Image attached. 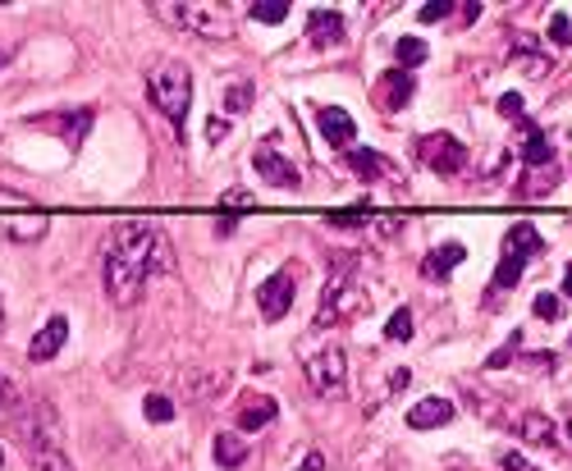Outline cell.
Here are the masks:
<instances>
[{"label": "cell", "instance_id": "24", "mask_svg": "<svg viewBox=\"0 0 572 471\" xmlns=\"http://www.w3.org/2000/svg\"><path fill=\"white\" fill-rule=\"evenodd\" d=\"M247 14H252L256 23H284L293 10L284 5V0H252V5H247Z\"/></svg>", "mask_w": 572, "mask_h": 471}, {"label": "cell", "instance_id": "14", "mask_svg": "<svg viewBox=\"0 0 572 471\" xmlns=\"http://www.w3.org/2000/svg\"><path fill=\"white\" fill-rule=\"evenodd\" d=\"M339 37H344V14L339 10H311V23H307L311 46H335Z\"/></svg>", "mask_w": 572, "mask_h": 471}, {"label": "cell", "instance_id": "29", "mask_svg": "<svg viewBox=\"0 0 572 471\" xmlns=\"http://www.w3.org/2000/svg\"><path fill=\"white\" fill-rule=\"evenodd\" d=\"M517 280H523V261L504 256V261H499V271H495V289H513Z\"/></svg>", "mask_w": 572, "mask_h": 471}, {"label": "cell", "instance_id": "32", "mask_svg": "<svg viewBox=\"0 0 572 471\" xmlns=\"http://www.w3.org/2000/svg\"><path fill=\"white\" fill-rule=\"evenodd\" d=\"M444 14H453L449 0H440V5H422V14H417V19H422V23H440Z\"/></svg>", "mask_w": 572, "mask_h": 471}, {"label": "cell", "instance_id": "4", "mask_svg": "<svg viewBox=\"0 0 572 471\" xmlns=\"http://www.w3.org/2000/svg\"><path fill=\"white\" fill-rule=\"evenodd\" d=\"M302 376H307L311 394H321V398H344V389H348V357H344V348H321V352H311L307 366H302Z\"/></svg>", "mask_w": 572, "mask_h": 471}, {"label": "cell", "instance_id": "42", "mask_svg": "<svg viewBox=\"0 0 572 471\" xmlns=\"http://www.w3.org/2000/svg\"><path fill=\"white\" fill-rule=\"evenodd\" d=\"M5 65H10V50H5V46H0V69H5Z\"/></svg>", "mask_w": 572, "mask_h": 471}, {"label": "cell", "instance_id": "9", "mask_svg": "<svg viewBox=\"0 0 572 471\" xmlns=\"http://www.w3.org/2000/svg\"><path fill=\"white\" fill-rule=\"evenodd\" d=\"M252 165H256V174H262L266 183H275V188H298L302 183V174H298V165L293 161H284L280 151H271V147H262L252 156Z\"/></svg>", "mask_w": 572, "mask_h": 471}, {"label": "cell", "instance_id": "6", "mask_svg": "<svg viewBox=\"0 0 572 471\" xmlns=\"http://www.w3.org/2000/svg\"><path fill=\"white\" fill-rule=\"evenodd\" d=\"M46 211L28 206L19 192H0V234L14 238V243H37L46 234Z\"/></svg>", "mask_w": 572, "mask_h": 471}, {"label": "cell", "instance_id": "10", "mask_svg": "<svg viewBox=\"0 0 572 471\" xmlns=\"http://www.w3.org/2000/svg\"><path fill=\"white\" fill-rule=\"evenodd\" d=\"M275 398L271 394H243L238 403V435H252V431H266L275 422Z\"/></svg>", "mask_w": 572, "mask_h": 471}, {"label": "cell", "instance_id": "28", "mask_svg": "<svg viewBox=\"0 0 572 471\" xmlns=\"http://www.w3.org/2000/svg\"><path fill=\"white\" fill-rule=\"evenodd\" d=\"M532 307H536L541 321H559V316H563V298H559V293H536Z\"/></svg>", "mask_w": 572, "mask_h": 471}, {"label": "cell", "instance_id": "21", "mask_svg": "<svg viewBox=\"0 0 572 471\" xmlns=\"http://www.w3.org/2000/svg\"><path fill=\"white\" fill-rule=\"evenodd\" d=\"M523 133H527V147H523L527 165H554V147H550V138H545L536 124H523Z\"/></svg>", "mask_w": 572, "mask_h": 471}, {"label": "cell", "instance_id": "20", "mask_svg": "<svg viewBox=\"0 0 572 471\" xmlns=\"http://www.w3.org/2000/svg\"><path fill=\"white\" fill-rule=\"evenodd\" d=\"M559 183V165H527V174H523V183H517V192L523 197H541V192H550Z\"/></svg>", "mask_w": 572, "mask_h": 471}, {"label": "cell", "instance_id": "37", "mask_svg": "<svg viewBox=\"0 0 572 471\" xmlns=\"http://www.w3.org/2000/svg\"><path fill=\"white\" fill-rule=\"evenodd\" d=\"M330 225H362V211H335Z\"/></svg>", "mask_w": 572, "mask_h": 471}, {"label": "cell", "instance_id": "1", "mask_svg": "<svg viewBox=\"0 0 572 471\" xmlns=\"http://www.w3.org/2000/svg\"><path fill=\"white\" fill-rule=\"evenodd\" d=\"M170 271V243L165 234L147 225V220H124L111 238L106 252H101V280H106V293L115 307H133L147 293L151 275Z\"/></svg>", "mask_w": 572, "mask_h": 471}, {"label": "cell", "instance_id": "40", "mask_svg": "<svg viewBox=\"0 0 572 471\" xmlns=\"http://www.w3.org/2000/svg\"><path fill=\"white\" fill-rule=\"evenodd\" d=\"M321 467H326V458H321V453H311V458L302 462V471H321Z\"/></svg>", "mask_w": 572, "mask_h": 471}, {"label": "cell", "instance_id": "11", "mask_svg": "<svg viewBox=\"0 0 572 471\" xmlns=\"http://www.w3.org/2000/svg\"><path fill=\"white\" fill-rule=\"evenodd\" d=\"M412 87H417V83H412L403 69L380 74V83H376V106H380V111H389V115H398V111L407 106V101H412Z\"/></svg>", "mask_w": 572, "mask_h": 471}, {"label": "cell", "instance_id": "8", "mask_svg": "<svg viewBox=\"0 0 572 471\" xmlns=\"http://www.w3.org/2000/svg\"><path fill=\"white\" fill-rule=\"evenodd\" d=\"M293 293H298V266H284L256 284V307H262L266 321H284V311L293 307Z\"/></svg>", "mask_w": 572, "mask_h": 471}, {"label": "cell", "instance_id": "36", "mask_svg": "<svg viewBox=\"0 0 572 471\" xmlns=\"http://www.w3.org/2000/svg\"><path fill=\"white\" fill-rule=\"evenodd\" d=\"M0 407H5V412H10V407H19V394H14V385H10L5 376H0Z\"/></svg>", "mask_w": 572, "mask_h": 471}, {"label": "cell", "instance_id": "12", "mask_svg": "<svg viewBox=\"0 0 572 471\" xmlns=\"http://www.w3.org/2000/svg\"><path fill=\"white\" fill-rule=\"evenodd\" d=\"M65 339H69V321L65 316H50L37 334H32V343H28V357L32 361H50L60 348H65Z\"/></svg>", "mask_w": 572, "mask_h": 471}, {"label": "cell", "instance_id": "33", "mask_svg": "<svg viewBox=\"0 0 572 471\" xmlns=\"http://www.w3.org/2000/svg\"><path fill=\"white\" fill-rule=\"evenodd\" d=\"M499 115H508V120H517V115H523V96H517V92H508V96H499Z\"/></svg>", "mask_w": 572, "mask_h": 471}, {"label": "cell", "instance_id": "26", "mask_svg": "<svg viewBox=\"0 0 572 471\" xmlns=\"http://www.w3.org/2000/svg\"><path fill=\"white\" fill-rule=\"evenodd\" d=\"M142 412H147V422H156V426H165V422H174V403H170L165 394H147Z\"/></svg>", "mask_w": 572, "mask_h": 471}, {"label": "cell", "instance_id": "13", "mask_svg": "<svg viewBox=\"0 0 572 471\" xmlns=\"http://www.w3.org/2000/svg\"><path fill=\"white\" fill-rule=\"evenodd\" d=\"M449 422H453V403L440 398V394L435 398H422L417 407L407 412V426L412 431H435V426H449Z\"/></svg>", "mask_w": 572, "mask_h": 471}, {"label": "cell", "instance_id": "18", "mask_svg": "<svg viewBox=\"0 0 572 471\" xmlns=\"http://www.w3.org/2000/svg\"><path fill=\"white\" fill-rule=\"evenodd\" d=\"M211 453H216V462H220L225 471H238V467L247 462V444H243L238 431H220L216 444H211Z\"/></svg>", "mask_w": 572, "mask_h": 471}, {"label": "cell", "instance_id": "17", "mask_svg": "<svg viewBox=\"0 0 572 471\" xmlns=\"http://www.w3.org/2000/svg\"><path fill=\"white\" fill-rule=\"evenodd\" d=\"M541 247H545V238H541L532 225H513V229H508V238H504V256H513V261L541 256Z\"/></svg>", "mask_w": 572, "mask_h": 471}, {"label": "cell", "instance_id": "35", "mask_svg": "<svg viewBox=\"0 0 572 471\" xmlns=\"http://www.w3.org/2000/svg\"><path fill=\"white\" fill-rule=\"evenodd\" d=\"M504 471H541V467H532L523 453H504Z\"/></svg>", "mask_w": 572, "mask_h": 471}, {"label": "cell", "instance_id": "25", "mask_svg": "<svg viewBox=\"0 0 572 471\" xmlns=\"http://www.w3.org/2000/svg\"><path fill=\"white\" fill-rule=\"evenodd\" d=\"M385 339H389V343H407V339H412V311H407V307H398L394 316L385 321Z\"/></svg>", "mask_w": 572, "mask_h": 471}, {"label": "cell", "instance_id": "45", "mask_svg": "<svg viewBox=\"0 0 572 471\" xmlns=\"http://www.w3.org/2000/svg\"><path fill=\"white\" fill-rule=\"evenodd\" d=\"M568 435H572V422H568Z\"/></svg>", "mask_w": 572, "mask_h": 471}, {"label": "cell", "instance_id": "2", "mask_svg": "<svg viewBox=\"0 0 572 471\" xmlns=\"http://www.w3.org/2000/svg\"><path fill=\"white\" fill-rule=\"evenodd\" d=\"M147 96H151V106L165 120L183 124V115L192 106V69L183 60H161L151 69V78H147Z\"/></svg>", "mask_w": 572, "mask_h": 471}, {"label": "cell", "instance_id": "23", "mask_svg": "<svg viewBox=\"0 0 572 471\" xmlns=\"http://www.w3.org/2000/svg\"><path fill=\"white\" fill-rule=\"evenodd\" d=\"M32 471H74V462L65 458L60 444H37L32 449Z\"/></svg>", "mask_w": 572, "mask_h": 471}, {"label": "cell", "instance_id": "31", "mask_svg": "<svg viewBox=\"0 0 572 471\" xmlns=\"http://www.w3.org/2000/svg\"><path fill=\"white\" fill-rule=\"evenodd\" d=\"M247 101H252V87H247V83H234V87L225 92V106H229V111H247Z\"/></svg>", "mask_w": 572, "mask_h": 471}, {"label": "cell", "instance_id": "41", "mask_svg": "<svg viewBox=\"0 0 572 471\" xmlns=\"http://www.w3.org/2000/svg\"><path fill=\"white\" fill-rule=\"evenodd\" d=\"M563 298H572V266L563 271Z\"/></svg>", "mask_w": 572, "mask_h": 471}, {"label": "cell", "instance_id": "7", "mask_svg": "<svg viewBox=\"0 0 572 471\" xmlns=\"http://www.w3.org/2000/svg\"><path fill=\"white\" fill-rule=\"evenodd\" d=\"M417 156L426 161V170H435V174H444V179H453V174L467 170V147H462L458 138H449V133H426V138L417 142Z\"/></svg>", "mask_w": 572, "mask_h": 471}, {"label": "cell", "instance_id": "27", "mask_svg": "<svg viewBox=\"0 0 572 471\" xmlns=\"http://www.w3.org/2000/svg\"><path fill=\"white\" fill-rule=\"evenodd\" d=\"M394 56H398V69H403V65L412 69V65H422V60H426V41H417V37H403V41L394 46Z\"/></svg>", "mask_w": 572, "mask_h": 471}, {"label": "cell", "instance_id": "16", "mask_svg": "<svg viewBox=\"0 0 572 471\" xmlns=\"http://www.w3.org/2000/svg\"><path fill=\"white\" fill-rule=\"evenodd\" d=\"M321 138H326L330 147H348V142L357 138L353 115H348V111H339V106H326V111H321Z\"/></svg>", "mask_w": 572, "mask_h": 471}, {"label": "cell", "instance_id": "44", "mask_svg": "<svg viewBox=\"0 0 572 471\" xmlns=\"http://www.w3.org/2000/svg\"><path fill=\"white\" fill-rule=\"evenodd\" d=\"M0 467H5V453H0Z\"/></svg>", "mask_w": 572, "mask_h": 471}, {"label": "cell", "instance_id": "15", "mask_svg": "<svg viewBox=\"0 0 572 471\" xmlns=\"http://www.w3.org/2000/svg\"><path fill=\"white\" fill-rule=\"evenodd\" d=\"M517 435H523L527 444H536V449H554V440H559V431H554V422L545 412H523L517 416Z\"/></svg>", "mask_w": 572, "mask_h": 471}, {"label": "cell", "instance_id": "3", "mask_svg": "<svg viewBox=\"0 0 572 471\" xmlns=\"http://www.w3.org/2000/svg\"><path fill=\"white\" fill-rule=\"evenodd\" d=\"M156 14H170L174 23H183V28L201 32V37H211V41H220V37L234 32L229 10H225V5H211V0H188V5H156Z\"/></svg>", "mask_w": 572, "mask_h": 471}, {"label": "cell", "instance_id": "34", "mask_svg": "<svg viewBox=\"0 0 572 471\" xmlns=\"http://www.w3.org/2000/svg\"><path fill=\"white\" fill-rule=\"evenodd\" d=\"M225 206H229L225 216H234V220H238V211H247L252 201H247V192H229V197H225Z\"/></svg>", "mask_w": 572, "mask_h": 471}, {"label": "cell", "instance_id": "19", "mask_svg": "<svg viewBox=\"0 0 572 471\" xmlns=\"http://www.w3.org/2000/svg\"><path fill=\"white\" fill-rule=\"evenodd\" d=\"M462 256H467V252H462L458 243H444V247H435V252L422 261V275H426V280H444V275L458 266Z\"/></svg>", "mask_w": 572, "mask_h": 471}, {"label": "cell", "instance_id": "43", "mask_svg": "<svg viewBox=\"0 0 572 471\" xmlns=\"http://www.w3.org/2000/svg\"><path fill=\"white\" fill-rule=\"evenodd\" d=\"M0 330H5V302H0Z\"/></svg>", "mask_w": 572, "mask_h": 471}, {"label": "cell", "instance_id": "22", "mask_svg": "<svg viewBox=\"0 0 572 471\" xmlns=\"http://www.w3.org/2000/svg\"><path fill=\"white\" fill-rule=\"evenodd\" d=\"M348 170L357 174V179H380L385 174V156L380 151H348Z\"/></svg>", "mask_w": 572, "mask_h": 471}, {"label": "cell", "instance_id": "5", "mask_svg": "<svg viewBox=\"0 0 572 471\" xmlns=\"http://www.w3.org/2000/svg\"><path fill=\"white\" fill-rule=\"evenodd\" d=\"M362 289H357V280H353V271H335L330 275V284H326V293H321V311H317V330H326V325H339V321H348L353 311H362Z\"/></svg>", "mask_w": 572, "mask_h": 471}, {"label": "cell", "instance_id": "30", "mask_svg": "<svg viewBox=\"0 0 572 471\" xmlns=\"http://www.w3.org/2000/svg\"><path fill=\"white\" fill-rule=\"evenodd\" d=\"M550 37L559 46H572V19L568 14H550Z\"/></svg>", "mask_w": 572, "mask_h": 471}, {"label": "cell", "instance_id": "39", "mask_svg": "<svg viewBox=\"0 0 572 471\" xmlns=\"http://www.w3.org/2000/svg\"><path fill=\"white\" fill-rule=\"evenodd\" d=\"M389 385H394V389H407V385H412V376H407V371H394V376H389Z\"/></svg>", "mask_w": 572, "mask_h": 471}, {"label": "cell", "instance_id": "38", "mask_svg": "<svg viewBox=\"0 0 572 471\" xmlns=\"http://www.w3.org/2000/svg\"><path fill=\"white\" fill-rule=\"evenodd\" d=\"M225 133H229V124H225V120H211V129H206V138H211V142H220Z\"/></svg>", "mask_w": 572, "mask_h": 471}]
</instances>
